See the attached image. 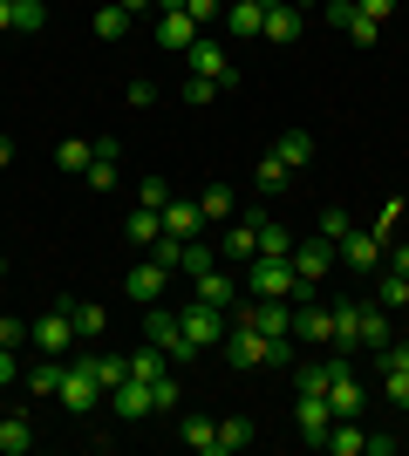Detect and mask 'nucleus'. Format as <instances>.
Here are the masks:
<instances>
[{"label":"nucleus","instance_id":"e433bc0d","mask_svg":"<svg viewBox=\"0 0 409 456\" xmlns=\"http://www.w3.org/2000/svg\"><path fill=\"white\" fill-rule=\"evenodd\" d=\"M123 35H130V14H123L117 0H102L96 7V41H123Z\"/></svg>","mask_w":409,"mask_h":456},{"label":"nucleus","instance_id":"72a5a7b5","mask_svg":"<svg viewBox=\"0 0 409 456\" xmlns=\"http://www.w3.org/2000/svg\"><path fill=\"white\" fill-rule=\"evenodd\" d=\"M273 151L287 157V171H300V164H314V130H287L280 143H273Z\"/></svg>","mask_w":409,"mask_h":456},{"label":"nucleus","instance_id":"c03bdc74","mask_svg":"<svg viewBox=\"0 0 409 456\" xmlns=\"http://www.w3.org/2000/svg\"><path fill=\"white\" fill-rule=\"evenodd\" d=\"M212 95H225V89H218V82H205V76H184V102H192V110H205Z\"/></svg>","mask_w":409,"mask_h":456},{"label":"nucleus","instance_id":"13d9d810","mask_svg":"<svg viewBox=\"0 0 409 456\" xmlns=\"http://www.w3.org/2000/svg\"><path fill=\"white\" fill-rule=\"evenodd\" d=\"M0 280H7V252H0Z\"/></svg>","mask_w":409,"mask_h":456},{"label":"nucleus","instance_id":"5fc2aeb1","mask_svg":"<svg viewBox=\"0 0 409 456\" xmlns=\"http://www.w3.org/2000/svg\"><path fill=\"white\" fill-rule=\"evenodd\" d=\"M117 7H123L130 20H136V14H157V0H117Z\"/></svg>","mask_w":409,"mask_h":456},{"label":"nucleus","instance_id":"a19ab883","mask_svg":"<svg viewBox=\"0 0 409 456\" xmlns=\"http://www.w3.org/2000/svg\"><path fill=\"white\" fill-rule=\"evenodd\" d=\"M171 198H177V191L164 184V177H143V184H136V205H151V211H164Z\"/></svg>","mask_w":409,"mask_h":456},{"label":"nucleus","instance_id":"6e6d98bb","mask_svg":"<svg viewBox=\"0 0 409 456\" xmlns=\"http://www.w3.org/2000/svg\"><path fill=\"white\" fill-rule=\"evenodd\" d=\"M7 164H14V136H0V171H7Z\"/></svg>","mask_w":409,"mask_h":456},{"label":"nucleus","instance_id":"de8ad7c7","mask_svg":"<svg viewBox=\"0 0 409 456\" xmlns=\"http://www.w3.org/2000/svg\"><path fill=\"white\" fill-rule=\"evenodd\" d=\"M20 381V347H0V388H14Z\"/></svg>","mask_w":409,"mask_h":456},{"label":"nucleus","instance_id":"473e14b6","mask_svg":"<svg viewBox=\"0 0 409 456\" xmlns=\"http://www.w3.org/2000/svg\"><path fill=\"white\" fill-rule=\"evenodd\" d=\"M198 211H205V218H239V191H233V184H205Z\"/></svg>","mask_w":409,"mask_h":456},{"label":"nucleus","instance_id":"3c124183","mask_svg":"<svg viewBox=\"0 0 409 456\" xmlns=\"http://www.w3.org/2000/svg\"><path fill=\"white\" fill-rule=\"evenodd\" d=\"M389 450H403V436H382V429H369V456H389Z\"/></svg>","mask_w":409,"mask_h":456},{"label":"nucleus","instance_id":"7ed1b4c3","mask_svg":"<svg viewBox=\"0 0 409 456\" xmlns=\"http://www.w3.org/2000/svg\"><path fill=\"white\" fill-rule=\"evenodd\" d=\"M239 286H246V300H300V273H293V259H273V252H253Z\"/></svg>","mask_w":409,"mask_h":456},{"label":"nucleus","instance_id":"5701e85b","mask_svg":"<svg viewBox=\"0 0 409 456\" xmlns=\"http://www.w3.org/2000/svg\"><path fill=\"white\" fill-rule=\"evenodd\" d=\"M123 239H130V246H143V252H151L157 239H164V211H151V205H136L130 218H123Z\"/></svg>","mask_w":409,"mask_h":456},{"label":"nucleus","instance_id":"2f4dec72","mask_svg":"<svg viewBox=\"0 0 409 456\" xmlns=\"http://www.w3.org/2000/svg\"><path fill=\"white\" fill-rule=\"evenodd\" d=\"M177 395H184V381H177V368H164V375L151 381V416H171Z\"/></svg>","mask_w":409,"mask_h":456},{"label":"nucleus","instance_id":"79ce46f5","mask_svg":"<svg viewBox=\"0 0 409 456\" xmlns=\"http://www.w3.org/2000/svg\"><path fill=\"white\" fill-rule=\"evenodd\" d=\"M341 35H348V41H362V48H375V41H382V20H369L362 7H355V20L341 28Z\"/></svg>","mask_w":409,"mask_h":456},{"label":"nucleus","instance_id":"bf43d9fd","mask_svg":"<svg viewBox=\"0 0 409 456\" xmlns=\"http://www.w3.org/2000/svg\"><path fill=\"white\" fill-rule=\"evenodd\" d=\"M403 362H409V341H403Z\"/></svg>","mask_w":409,"mask_h":456},{"label":"nucleus","instance_id":"0eeeda50","mask_svg":"<svg viewBox=\"0 0 409 456\" xmlns=\"http://www.w3.org/2000/svg\"><path fill=\"white\" fill-rule=\"evenodd\" d=\"M341 266V246H334V239H321V232H314V239H300V246H293V273H300V300H307L314 286L328 280V273Z\"/></svg>","mask_w":409,"mask_h":456},{"label":"nucleus","instance_id":"dca6fc26","mask_svg":"<svg viewBox=\"0 0 409 456\" xmlns=\"http://www.w3.org/2000/svg\"><path fill=\"white\" fill-rule=\"evenodd\" d=\"M341 266H348V273H375V266H382V232H362V225H355L348 232V239H341Z\"/></svg>","mask_w":409,"mask_h":456},{"label":"nucleus","instance_id":"09e8293b","mask_svg":"<svg viewBox=\"0 0 409 456\" xmlns=\"http://www.w3.org/2000/svg\"><path fill=\"white\" fill-rule=\"evenodd\" d=\"M123 95H130L136 110H151V102H157V82H151V76H136V82H130V89H123Z\"/></svg>","mask_w":409,"mask_h":456},{"label":"nucleus","instance_id":"37998d69","mask_svg":"<svg viewBox=\"0 0 409 456\" xmlns=\"http://www.w3.org/2000/svg\"><path fill=\"white\" fill-rule=\"evenodd\" d=\"M123 375H130V354H96V381L102 388H117Z\"/></svg>","mask_w":409,"mask_h":456},{"label":"nucleus","instance_id":"aec40b11","mask_svg":"<svg viewBox=\"0 0 409 456\" xmlns=\"http://www.w3.org/2000/svg\"><path fill=\"white\" fill-rule=\"evenodd\" d=\"M321 450H328V456H362V450H369V429H362V416H334V429L321 436Z\"/></svg>","mask_w":409,"mask_h":456},{"label":"nucleus","instance_id":"6e6552de","mask_svg":"<svg viewBox=\"0 0 409 456\" xmlns=\"http://www.w3.org/2000/svg\"><path fill=\"white\" fill-rule=\"evenodd\" d=\"M177 327H184V341L205 354V347H225V327H233V314L225 306H205V300H192L184 314H177Z\"/></svg>","mask_w":409,"mask_h":456},{"label":"nucleus","instance_id":"cd10ccee","mask_svg":"<svg viewBox=\"0 0 409 456\" xmlns=\"http://www.w3.org/2000/svg\"><path fill=\"white\" fill-rule=\"evenodd\" d=\"M253 436H259V429H253V416H225V422H218V456L253 450Z\"/></svg>","mask_w":409,"mask_h":456},{"label":"nucleus","instance_id":"4468645a","mask_svg":"<svg viewBox=\"0 0 409 456\" xmlns=\"http://www.w3.org/2000/svg\"><path fill=\"white\" fill-rule=\"evenodd\" d=\"M61 375H69V354H35V362L20 368V388H28V395H61Z\"/></svg>","mask_w":409,"mask_h":456},{"label":"nucleus","instance_id":"a878e982","mask_svg":"<svg viewBox=\"0 0 409 456\" xmlns=\"http://www.w3.org/2000/svg\"><path fill=\"white\" fill-rule=\"evenodd\" d=\"M177 443L192 456H218V422H205V416H184L177 422Z\"/></svg>","mask_w":409,"mask_h":456},{"label":"nucleus","instance_id":"680f3d73","mask_svg":"<svg viewBox=\"0 0 409 456\" xmlns=\"http://www.w3.org/2000/svg\"><path fill=\"white\" fill-rule=\"evenodd\" d=\"M300 7H307V0H300Z\"/></svg>","mask_w":409,"mask_h":456},{"label":"nucleus","instance_id":"c9c22d12","mask_svg":"<svg viewBox=\"0 0 409 456\" xmlns=\"http://www.w3.org/2000/svg\"><path fill=\"white\" fill-rule=\"evenodd\" d=\"M164 368H171V354H164V347H151V341H143V347L130 354V375H136V381H157Z\"/></svg>","mask_w":409,"mask_h":456},{"label":"nucleus","instance_id":"6ab92c4d","mask_svg":"<svg viewBox=\"0 0 409 456\" xmlns=\"http://www.w3.org/2000/svg\"><path fill=\"white\" fill-rule=\"evenodd\" d=\"M110 409H117L123 422H143V416H151V381H136V375H123L117 388H110Z\"/></svg>","mask_w":409,"mask_h":456},{"label":"nucleus","instance_id":"a18cd8bd","mask_svg":"<svg viewBox=\"0 0 409 456\" xmlns=\"http://www.w3.org/2000/svg\"><path fill=\"white\" fill-rule=\"evenodd\" d=\"M184 14H192L198 28H212V20H225V0H184Z\"/></svg>","mask_w":409,"mask_h":456},{"label":"nucleus","instance_id":"412c9836","mask_svg":"<svg viewBox=\"0 0 409 456\" xmlns=\"http://www.w3.org/2000/svg\"><path fill=\"white\" fill-rule=\"evenodd\" d=\"M293 422H300V436L321 450V436L334 429V409H328V395H300V409H293Z\"/></svg>","mask_w":409,"mask_h":456},{"label":"nucleus","instance_id":"2eb2a0df","mask_svg":"<svg viewBox=\"0 0 409 456\" xmlns=\"http://www.w3.org/2000/svg\"><path fill=\"white\" fill-rule=\"evenodd\" d=\"M300 28H307V14H300V0H273V7H266V28H259V41H273V48H287V41H300Z\"/></svg>","mask_w":409,"mask_h":456},{"label":"nucleus","instance_id":"bb28decb","mask_svg":"<svg viewBox=\"0 0 409 456\" xmlns=\"http://www.w3.org/2000/svg\"><path fill=\"white\" fill-rule=\"evenodd\" d=\"M287 157H280V151H266V157H259V164H253V191H259V198H280V191H287Z\"/></svg>","mask_w":409,"mask_h":456},{"label":"nucleus","instance_id":"f8f14e48","mask_svg":"<svg viewBox=\"0 0 409 456\" xmlns=\"http://www.w3.org/2000/svg\"><path fill=\"white\" fill-rule=\"evenodd\" d=\"M164 286H171V266H164L157 252H151V259H136V266L123 273V293H130L136 306H157V300H164Z\"/></svg>","mask_w":409,"mask_h":456},{"label":"nucleus","instance_id":"864d4df0","mask_svg":"<svg viewBox=\"0 0 409 456\" xmlns=\"http://www.w3.org/2000/svg\"><path fill=\"white\" fill-rule=\"evenodd\" d=\"M382 266H389V273H409V239H403L396 252H382Z\"/></svg>","mask_w":409,"mask_h":456},{"label":"nucleus","instance_id":"9b49d317","mask_svg":"<svg viewBox=\"0 0 409 456\" xmlns=\"http://www.w3.org/2000/svg\"><path fill=\"white\" fill-rule=\"evenodd\" d=\"M293 341L334 347V306H321L314 293H307V300H293Z\"/></svg>","mask_w":409,"mask_h":456},{"label":"nucleus","instance_id":"1a4fd4ad","mask_svg":"<svg viewBox=\"0 0 409 456\" xmlns=\"http://www.w3.org/2000/svg\"><path fill=\"white\" fill-rule=\"evenodd\" d=\"M28 347H35V354H69V347H76V321H69V300L48 306L41 321H28Z\"/></svg>","mask_w":409,"mask_h":456},{"label":"nucleus","instance_id":"f3484780","mask_svg":"<svg viewBox=\"0 0 409 456\" xmlns=\"http://www.w3.org/2000/svg\"><path fill=\"white\" fill-rule=\"evenodd\" d=\"M266 7H273V0H225V35H233V41H259Z\"/></svg>","mask_w":409,"mask_h":456},{"label":"nucleus","instance_id":"f257e3e1","mask_svg":"<svg viewBox=\"0 0 409 456\" xmlns=\"http://www.w3.org/2000/svg\"><path fill=\"white\" fill-rule=\"evenodd\" d=\"M334 347H341V354H375V347H389V306L341 300L334 306Z\"/></svg>","mask_w":409,"mask_h":456},{"label":"nucleus","instance_id":"4c0bfd02","mask_svg":"<svg viewBox=\"0 0 409 456\" xmlns=\"http://www.w3.org/2000/svg\"><path fill=\"white\" fill-rule=\"evenodd\" d=\"M7 7H14V35H41V28H48V7H41V0H7Z\"/></svg>","mask_w":409,"mask_h":456},{"label":"nucleus","instance_id":"4d7b16f0","mask_svg":"<svg viewBox=\"0 0 409 456\" xmlns=\"http://www.w3.org/2000/svg\"><path fill=\"white\" fill-rule=\"evenodd\" d=\"M0 28H14V7H7V0H0Z\"/></svg>","mask_w":409,"mask_h":456},{"label":"nucleus","instance_id":"f704fd0d","mask_svg":"<svg viewBox=\"0 0 409 456\" xmlns=\"http://www.w3.org/2000/svg\"><path fill=\"white\" fill-rule=\"evenodd\" d=\"M293 246H300V239H293L287 225H273V218H259V252H273V259H293Z\"/></svg>","mask_w":409,"mask_h":456},{"label":"nucleus","instance_id":"423d86ee","mask_svg":"<svg viewBox=\"0 0 409 456\" xmlns=\"http://www.w3.org/2000/svg\"><path fill=\"white\" fill-rule=\"evenodd\" d=\"M110 395V388H102L96 381V354H82V362H69V375H61V409H69V416H96V402Z\"/></svg>","mask_w":409,"mask_h":456},{"label":"nucleus","instance_id":"20e7f679","mask_svg":"<svg viewBox=\"0 0 409 456\" xmlns=\"http://www.w3.org/2000/svg\"><path fill=\"white\" fill-rule=\"evenodd\" d=\"M184 69H192V76H205V82H218V89H239V61L225 55V41H218L212 28L184 48Z\"/></svg>","mask_w":409,"mask_h":456},{"label":"nucleus","instance_id":"39448f33","mask_svg":"<svg viewBox=\"0 0 409 456\" xmlns=\"http://www.w3.org/2000/svg\"><path fill=\"white\" fill-rule=\"evenodd\" d=\"M143 341H151V347H164V354H171V368H192V362H198V347L184 341V327H177V314H171L164 300H157V306H143Z\"/></svg>","mask_w":409,"mask_h":456},{"label":"nucleus","instance_id":"ea45409f","mask_svg":"<svg viewBox=\"0 0 409 456\" xmlns=\"http://www.w3.org/2000/svg\"><path fill=\"white\" fill-rule=\"evenodd\" d=\"M382 388H389L396 409H409V362H389V368H382Z\"/></svg>","mask_w":409,"mask_h":456},{"label":"nucleus","instance_id":"b1692460","mask_svg":"<svg viewBox=\"0 0 409 456\" xmlns=\"http://www.w3.org/2000/svg\"><path fill=\"white\" fill-rule=\"evenodd\" d=\"M328 409L334 416H362V375H355V368H341V375L328 381Z\"/></svg>","mask_w":409,"mask_h":456},{"label":"nucleus","instance_id":"4be33fe9","mask_svg":"<svg viewBox=\"0 0 409 456\" xmlns=\"http://www.w3.org/2000/svg\"><path fill=\"white\" fill-rule=\"evenodd\" d=\"M164 232H171V239H198V232H205L198 198H171V205H164Z\"/></svg>","mask_w":409,"mask_h":456},{"label":"nucleus","instance_id":"ddd939ff","mask_svg":"<svg viewBox=\"0 0 409 456\" xmlns=\"http://www.w3.org/2000/svg\"><path fill=\"white\" fill-rule=\"evenodd\" d=\"M192 300H205V306H225V314H233V306L246 300V286H239L233 273L205 266V273H192Z\"/></svg>","mask_w":409,"mask_h":456},{"label":"nucleus","instance_id":"c85d7f7f","mask_svg":"<svg viewBox=\"0 0 409 456\" xmlns=\"http://www.w3.org/2000/svg\"><path fill=\"white\" fill-rule=\"evenodd\" d=\"M35 450V422L28 416H0V456H28Z\"/></svg>","mask_w":409,"mask_h":456},{"label":"nucleus","instance_id":"603ef678","mask_svg":"<svg viewBox=\"0 0 409 456\" xmlns=\"http://www.w3.org/2000/svg\"><path fill=\"white\" fill-rule=\"evenodd\" d=\"M355 7H362L369 20H389V14H396V0H355Z\"/></svg>","mask_w":409,"mask_h":456},{"label":"nucleus","instance_id":"c756f323","mask_svg":"<svg viewBox=\"0 0 409 456\" xmlns=\"http://www.w3.org/2000/svg\"><path fill=\"white\" fill-rule=\"evenodd\" d=\"M375 273H382V280H375V306H389V314L409 306V273H389V266H375Z\"/></svg>","mask_w":409,"mask_h":456},{"label":"nucleus","instance_id":"393cba45","mask_svg":"<svg viewBox=\"0 0 409 456\" xmlns=\"http://www.w3.org/2000/svg\"><path fill=\"white\" fill-rule=\"evenodd\" d=\"M69 321H76V341H102L110 306H102V300H69Z\"/></svg>","mask_w":409,"mask_h":456},{"label":"nucleus","instance_id":"7c9ffc66","mask_svg":"<svg viewBox=\"0 0 409 456\" xmlns=\"http://www.w3.org/2000/svg\"><path fill=\"white\" fill-rule=\"evenodd\" d=\"M89 157H96V143H82V136H61V143H55V164H61L69 177L89 171Z\"/></svg>","mask_w":409,"mask_h":456},{"label":"nucleus","instance_id":"58836bf2","mask_svg":"<svg viewBox=\"0 0 409 456\" xmlns=\"http://www.w3.org/2000/svg\"><path fill=\"white\" fill-rule=\"evenodd\" d=\"M314 232L341 246V239H348V232H355V218H348V211H341V205H328V211H321V218H314Z\"/></svg>","mask_w":409,"mask_h":456},{"label":"nucleus","instance_id":"052dcab7","mask_svg":"<svg viewBox=\"0 0 409 456\" xmlns=\"http://www.w3.org/2000/svg\"><path fill=\"white\" fill-rule=\"evenodd\" d=\"M403 443H409V429H403Z\"/></svg>","mask_w":409,"mask_h":456},{"label":"nucleus","instance_id":"49530a36","mask_svg":"<svg viewBox=\"0 0 409 456\" xmlns=\"http://www.w3.org/2000/svg\"><path fill=\"white\" fill-rule=\"evenodd\" d=\"M0 347H28V321H14V314H0Z\"/></svg>","mask_w":409,"mask_h":456},{"label":"nucleus","instance_id":"8fccbe9b","mask_svg":"<svg viewBox=\"0 0 409 456\" xmlns=\"http://www.w3.org/2000/svg\"><path fill=\"white\" fill-rule=\"evenodd\" d=\"M321 14H328V28H348V20H355V0H328Z\"/></svg>","mask_w":409,"mask_h":456},{"label":"nucleus","instance_id":"9d476101","mask_svg":"<svg viewBox=\"0 0 409 456\" xmlns=\"http://www.w3.org/2000/svg\"><path fill=\"white\" fill-rule=\"evenodd\" d=\"M198 35H205V28H198L184 7H157V14H151V41H157V48H171V55H184Z\"/></svg>","mask_w":409,"mask_h":456},{"label":"nucleus","instance_id":"a211bd4d","mask_svg":"<svg viewBox=\"0 0 409 456\" xmlns=\"http://www.w3.org/2000/svg\"><path fill=\"white\" fill-rule=\"evenodd\" d=\"M259 252V211H246V218H233V232L218 239V259H233V266H246Z\"/></svg>","mask_w":409,"mask_h":456},{"label":"nucleus","instance_id":"f03ea898","mask_svg":"<svg viewBox=\"0 0 409 456\" xmlns=\"http://www.w3.org/2000/svg\"><path fill=\"white\" fill-rule=\"evenodd\" d=\"M225 362L233 368H293V334H259L253 321H233L225 327Z\"/></svg>","mask_w":409,"mask_h":456}]
</instances>
